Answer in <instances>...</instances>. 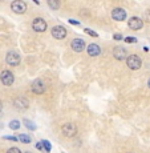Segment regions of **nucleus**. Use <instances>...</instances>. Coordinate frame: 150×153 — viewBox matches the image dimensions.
<instances>
[{
    "label": "nucleus",
    "instance_id": "obj_1",
    "mask_svg": "<svg viewBox=\"0 0 150 153\" xmlns=\"http://www.w3.org/2000/svg\"><path fill=\"white\" fill-rule=\"evenodd\" d=\"M126 64H128V67L130 69L137 71V69L141 68V65H142V61H141V59L138 57L137 55H130L129 57H126Z\"/></svg>",
    "mask_w": 150,
    "mask_h": 153
},
{
    "label": "nucleus",
    "instance_id": "obj_2",
    "mask_svg": "<svg viewBox=\"0 0 150 153\" xmlns=\"http://www.w3.org/2000/svg\"><path fill=\"white\" fill-rule=\"evenodd\" d=\"M11 10H12L15 13L21 15L27 11V4H25V1H23V0H15L12 4H11Z\"/></svg>",
    "mask_w": 150,
    "mask_h": 153
},
{
    "label": "nucleus",
    "instance_id": "obj_3",
    "mask_svg": "<svg viewBox=\"0 0 150 153\" xmlns=\"http://www.w3.org/2000/svg\"><path fill=\"white\" fill-rule=\"evenodd\" d=\"M5 61H7L8 65H12V67H16L20 64V56L17 52L15 51H11L8 52L7 56H5Z\"/></svg>",
    "mask_w": 150,
    "mask_h": 153
},
{
    "label": "nucleus",
    "instance_id": "obj_4",
    "mask_svg": "<svg viewBox=\"0 0 150 153\" xmlns=\"http://www.w3.org/2000/svg\"><path fill=\"white\" fill-rule=\"evenodd\" d=\"M0 79H1V83L4 84V85H7V87L12 85L13 81H15L13 73L10 72V71H3V72H1V76H0Z\"/></svg>",
    "mask_w": 150,
    "mask_h": 153
},
{
    "label": "nucleus",
    "instance_id": "obj_5",
    "mask_svg": "<svg viewBox=\"0 0 150 153\" xmlns=\"http://www.w3.org/2000/svg\"><path fill=\"white\" fill-rule=\"evenodd\" d=\"M61 131H63V133L65 134L67 137H75L76 133H77V128H76L75 124H70V123H68V124H64L63 128H61Z\"/></svg>",
    "mask_w": 150,
    "mask_h": 153
},
{
    "label": "nucleus",
    "instance_id": "obj_6",
    "mask_svg": "<svg viewBox=\"0 0 150 153\" xmlns=\"http://www.w3.org/2000/svg\"><path fill=\"white\" fill-rule=\"evenodd\" d=\"M32 28L36 32H44L47 29V22L44 19H41V17H37V19H35L32 22Z\"/></svg>",
    "mask_w": 150,
    "mask_h": 153
},
{
    "label": "nucleus",
    "instance_id": "obj_7",
    "mask_svg": "<svg viewBox=\"0 0 150 153\" xmlns=\"http://www.w3.org/2000/svg\"><path fill=\"white\" fill-rule=\"evenodd\" d=\"M44 91H45V84H44L43 80L37 79V80H35L33 83H32V92L33 93L41 95V93H44Z\"/></svg>",
    "mask_w": 150,
    "mask_h": 153
},
{
    "label": "nucleus",
    "instance_id": "obj_8",
    "mask_svg": "<svg viewBox=\"0 0 150 153\" xmlns=\"http://www.w3.org/2000/svg\"><path fill=\"white\" fill-rule=\"evenodd\" d=\"M52 36L58 40L64 39L67 36V29L64 27H61V25H56V27L52 28Z\"/></svg>",
    "mask_w": 150,
    "mask_h": 153
},
{
    "label": "nucleus",
    "instance_id": "obj_9",
    "mask_svg": "<svg viewBox=\"0 0 150 153\" xmlns=\"http://www.w3.org/2000/svg\"><path fill=\"white\" fill-rule=\"evenodd\" d=\"M13 105L16 107V109L25 111L29 107V102H28V100L24 99V97H16L13 100Z\"/></svg>",
    "mask_w": 150,
    "mask_h": 153
},
{
    "label": "nucleus",
    "instance_id": "obj_10",
    "mask_svg": "<svg viewBox=\"0 0 150 153\" xmlns=\"http://www.w3.org/2000/svg\"><path fill=\"white\" fill-rule=\"evenodd\" d=\"M112 17H113L114 20H117V22H122V20H125L126 19L125 10H122V8H114V10L112 11Z\"/></svg>",
    "mask_w": 150,
    "mask_h": 153
},
{
    "label": "nucleus",
    "instance_id": "obj_11",
    "mask_svg": "<svg viewBox=\"0 0 150 153\" xmlns=\"http://www.w3.org/2000/svg\"><path fill=\"white\" fill-rule=\"evenodd\" d=\"M113 56L117 59V60H123V59H126V56H128V52H126V49L123 48V47H116V48L113 49Z\"/></svg>",
    "mask_w": 150,
    "mask_h": 153
},
{
    "label": "nucleus",
    "instance_id": "obj_12",
    "mask_svg": "<svg viewBox=\"0 0 150 153\" xmlns=\"http://www.w3.org/2000/svg\"><path fill=\"white\" fill-rule=\"evenodd\" d=\"M70 47H72L73 51L76 52H82L85 48V42L82 39H73L72 43H70Z\"/></svg>",
    "mask_w": 150,
    "mask_h": 153
},
{
    "label": "nucleus",
    "instance_id": "obj_13",
    "mask_svg": "<svg viewBox=\"0 0 150 153\" xmlns=\"http://www.w3.org/2000/svg\"><path fill=\"white\" fill-rule=\"evenodd\" d=\"M128 24H129V27H130L132 29L137 31V29H141V28H142L143 22L140 19V17H132V19H129Z\"/></svg>",
    "mask_w": 150,
    "mask_h": 153
},
{
    "label": "nucleus",
    "instance_id": "obj_14",
    "mask_svg": "<svg viewBox=\"0 0 150 153\" xmlns=\"http://www.w3.org/2000/svg\"><path fill=\"white\" fill-rule=\"evenodd\" d=\"M101 53V48H100L97 44H90V45H88V55L89 56H98Z\"/></svg>",
    "mask_w": 150,
    "mask_h": 153
},
{
    "label": "nucleus",
    "instance_id": "obj_15",
    "mask_svg": "<svg viewBox=\"0 0 150 153\" xmlns=\"http://www.w3.org/2000/svg\"><path fill=\"white\" fill-rule=\"evenodd\" d=\"M19 140L21 141V143H24V144H29V143H31V137H29L28 134H20Z\"/></svg>",
    "mask_w": 150,
    "mask_h": 153
},
{
    "label": "nucleus",
    "instance_id": "obj_16",
    "mask_svg": "<svg viewBox=\"0 0 150 153\" xmlns=\"http://www.w3.org/2000/svg\"><path fill=\"white\" fill-rule=\"evenodd\" d=\"M48 5L51 8H53V10H56V8L60 7V3L56 1V0H48Z\"/></svg>",
    "mask_w": 150,
    "mask_h": 153
},
{
    "label": "nucleus",
    "instance_id": "obj_17",
    "mask_svg": "<svg viewBox=\"0 0 150 153\" xmlns=\"http://www.w3.org/2000/svg\"><path fill=\"white\" fill-rule=\"evenodd\" d=\"M24 125L27 126L28 129H31V131H35V129H36V125H35L33 123H31L29 120H24Z\"/></svg>",
    "mask_w": 150,
    "mask_h": 153
},
{
    "label": "nucleus",
    "instance_id": "obj_18",
    "mask_svg": "<svg viewBox=\"0 0 150 153\" xmlns=\"http://www.w3.org/2000/svg\"><path fill=\"white\" fill-rule=\"evenodd\" d=\"M10 128H11V129H15V131H16V129H19V128H20V123H19V121H16V120H13V121H11V123H10Z\"/></svg>",
    "mask_w": 150,
    "mask_h": 153
},
{
    "label": "nucleus",
    "instance_id": "obj_19",
    "mask_svg": "<svg viewBox=\"0 0 150 153\" xmlns=\"http://www.w3.org/2000/svg\"><path fill=\"white\" fill-rule=\"evenodd\" d=\"M41 144H43L44 149H45L47 152H51V144H49L48 141H47V140H43V141H41Z\"/></svg>",
    "mask_w": 150,
    "mask_h": 153
},
{
    "label": "nucleus",
    "instance_id": "obj_20",
    "mask_svg": "<svg viewBox=\"0 0 150 153\" xmlns=\"http://www.w3.org/2000/svg\"><path fill=\"white\" fill-rule=\"evenodd\" d=\"M7 153H21V152H20V149H19V148L13 146V148H10V149H8Z\"/></svg>",
    "mask_w": 150,
    "mask_h": 153
},
{
    "label": "nucleus",
    "instance_id": "obj_21",
    "mask_svg": "<svg viewBox=\"0 0 150 153\" xmlns=\"http://www.w3.org/2000/svg\"><path fill=\"white\" fill-rule=\"evenodd\" d=\"M85 32H86L88 35H90V36H93V37H97V33H96V32H93L92 29H89V28H85Z\"/></svg>",
    "mask_w": 150,
    "mask_h": 153
},
{
    "label": "nucleus",
    "instance_id": "obj_22",
    "mask_svg": "<svg viewBox=\"0 0 150 153\" xmlns=\"http://www.w3.org/2000/svg\"><path fill=\"white\" fill-rule=\"evenodd\" d=\"M125 42H126V43H136L137 39H136V37H126Z\"/></svg>",
    "mask_w": 150,
    "mask_h": 153
},
{
    "label": "nucleus",
    "instance_id": "obj_23",
    "mask_svg": "<svg viewBox=\"0 0 150 153\" xmlns=\"http://www.w3.org/2000/svg\"><path fill=\"white\" fill-rule=\"evenodd\" d=\"M36 148L39 149V151H44V146H43V144H41V143H37L36 144Z\"/></svg>",
    "mask_w": 150,
    "mask_h": 153
},
{
    "label": "nucleus",
    "instance_id": "obj_24",
    "mask_svg": "<svg viewBox=\"0 0 150 153\" xmlns=\"http://www.w3.org/2000/svg\"><path fill=\"white\" fill-rule=\"evenodd\" d=\"M69 23H70V24H73V25H78V24H80V22H76V20H73V19H70L69 20Z\"/></svg>",
    "mask_w": 150,
    "mask_h": 153
},
{
    "label": "nucleus",
    "instance_id": "obj_25",
    "mask_svg": "<svg viewBox=\"0 0 150 153\" xmlns=\"http://www.w3.org/2000/svg\"><path fill=\"white\" fill-rule=\"evenodd\" d=\"M114 39H116V40H121L122 36H121V35H114Z\"/></svg>",
    "mask_w": 150,
    "mask_h": 153
},
{
    "label": "nucleus",
    "instance_id": "obj_26",
    "mask_svg": "<svg viewBox=\"0 0 150 153\" xmlns=\"http://www.w3.org/2000/svg\"><path fill=\"white\" fill-rule=\"evenodd\" d=\"M1 108H3V105H1V101H0V112H1Z\"/></svg>",
    "mask_w": 150,
    "mask_h": 153
},
{
    "label": "nucleus",
    "instance_id": "obj_27",
    "mask_svg": "<svg viewBox=\"0 0 150 153\" xmlns=\"http://www.w3.org/2000/svg\"><path fill=\"white\" fill-rule=\"evenodd\" d=\"M148 85H149V88H150V79H149V81H148Z\"/></svg>",
    "mask_w": 150,
    "mask_h": 153
},
{
    "label": "nucleus",
    "instance_id": "obj_28",
    "mask_svg": "<svg viewBox=\"0 0 150 153\" xmlns=\"http://www.w3.org/2000/svg\"><path fill=\"white\" fill-rule=\"evenodd\" d=\"M25 153H31V152H25Z\"/></svg>",
    "mask_w": 150,
    "mask_h": 153
}]
</instances>
